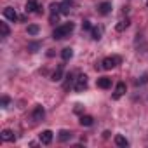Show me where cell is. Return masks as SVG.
<instances>
[{"label": "cell", "mask_w": 148, "mask_h": 148, "mask_svg": "<svg viewBox=\"0 0 148 148\" xmlns=\"http://www.w3.org/2000/svg\"><path fill=\"white\" fill-rule=\"evenodd\" d=\"M73 28H75V25H73V23H64V25L58 26V28L52 32V38H54V40H63V38L70 37V33L73 32Z\"/></svg>", "instance_id": "cell-1"}, {"label": "cell", "mask_w": 148, "mask_h": 148, "mask_svg": "<svg viewBox=\"0 0 148 148\" xmlns=\"http://www.w3.org/2000/svg\"><path fill=\"white\" fill-rule=\"evenodd\" d=\"M119 63H120V58H119V56L105 58V59H103V63H101V68H103V70H112V68H115Z\"/></svg>", "instance_id": "cell-2"}, {"label": "cell", "mask_w": 148, "mask_h": 148, "mask_svg": "<svg viewBox=\"0 0 148 148\" xmlns=\"http://www.w3.org/2000/svg\"><path fill=\"white\" fill-rule=\"evenodd\" d=\"M44 117H45V110H44L40 105H37L35 110H33V113H32V119H33L35 122H40V120H44Z\"/></svg>", "instance_id": "cell-3"}, {"label": "cell", "mask_w": 148, "mask_h": 148, "mask_svg": "<svg viewBox=\"0 0 148 148\" xmlns=\"http://www.w3.org/2000/svg\"><path fill=\"white\" fill-rule=\"evenodd\" d=\"M86 87H87V75H80V77L77 79L75 91H77V92H82V91H86Z\"/></svg>", "instance_id": "cell-4"}, {"label": "cell", "mask_w": 148, "mask_h": 148, "mask_svg": "<svg viewBox=\"0 0 148 148\" xmlns=\"http://www.w3.org/2000/svg\"><path fill=\"white\" fill-rule=\"evenodd\" d=\"M52 138H54V132L47 129V131H44V132L40 134V143H42V145H51Z\"/></svg>", "instance_id": "cell-5"}, {"label": "cell", "mask_w": 148, "mask_h": 148, "mask_svg": "<svg viewBox=\"0 0 148 148\" xmlns=\"http://www.w3.org/2000/svg\"><path fill=\"white\" fill-rule=\"evenodd\" d=\"M71 5H73V0H63V2L59 4V11H61V14H70Z\"/></svg>", "instance_id": "cell-6"}, {"label": "cell", "mask_w": 148, "mask_h": 148, "mask_svg": "<svg viewBox=\"0 0 148 148\" xmlns=\"http://www.w3.org/2000/svg\"><path fill=\"white\" fill-rule=\"evenodd\" d=\"M125 94V84L124 82H119L117 87H115V92H113V99H119Z\"/></svg>", "instance_id": "cell-7"}, {"label": "cell", "mask_w": 148, "mask_h": 148, "mask_svg": "<svg viewBox=\"0 0 148 148\" xmlns=\"http://www.w3.org/2000/svg\"><path fill=\"white\" fill-rule=\"evenodd\" d=\"M4 18H7L9 21H16V19H18V12H16L12 7H5V9H4Z\"/></svg>", "instance_id": "cell-8"}, {"label": "cell", "mask_w": 148, "mask_h": 148, "mask_svg": "<svg viewBox=\"0 0 148 148\" xmlns=\"http://www.w3.org/2000/svg\"><path fill=\"white\" fill-rule=\"evenodd\" d=\"M38 2H37V0H28V2H26V7H25V11L26 12H38Z\"/></svg>", "instance_id": "cell-9"}, {"label": "cell", "mask_w": 148, "mask_h": 148, "mask_svg": "<svg viewBox=\"0 0 148 148\" xmlns=\"http://www.w3.org/2000/svg\"><path fill=\"white\" fill-rule=\"evenodd\" d=\"M98 11H99V14L106 16V14H110V11H112V4H110V2H101V4L98 5Z\"/></svg>", "instance_id": "cell-10"}, {"label": "cell", "mask_w": 148, "mask_h": 148, "mask_svg": "<svg viewBox=\"0 0 148 148\" xmlns=\"http://www.w3.org/2000/svg\"><path fill=\"white\" fill-rule=\"evenodd\" d=\"M61 77H63V64H59V66L56 68V71L51 75V80H52V82H59Z\"/></svg>", "instance_id": "cell-11"}, {"label": "cell", "mask_w": 148, "mask_h": 148, "mask_svg": "<svg viewBox=\"0 0 148 148\" xmlns=\"http://www.w3.org/2000/svg\"><path fill=\"white\" fill-rule=\"evenodd\" d=\"M110 86H112V79H108V77H99V79H98V87L108 89Z\"/></svg>", "instance_id": "cell-12"}, {"label": "cell", "mask_w": 148, "mask_h": 148, "mask_svg": "<svg viewBox=\"0 0 148 148\" xmlns=\"http://www.w3.org/2000/svg\"><path fill=\"white\" fill-rule=\"evenodd\" d=\"M79 122H80V125H84V127H91V125L94 124V119H92L91 115H82Z\"/></svg>", "instance_id": "cell-13"}, {"label": "cell", "mask_w": 148, "mask_h": 148, "mask_svg": "<svg viewBox=\"0 0 148 148\" xmlns=\"http://www.w3.org/2000/svg\"><path fill=\"white\" fill-rule=\"evenodd\" d=\"M61 58H63V61H70L73 58V49L71 47H64L61 51Z\"/></svg>", "instance_id": "cell-14"}, {"label": "cell", "mask_w": 148, "mask_h": 148, "mask_svg": "<svg viewBox=\"0 0 148 148\" xmlns=\"http://www.w3.org/2000/svg\"><path fill=\"white\" fill-rule=\"evenodd\" d=\"M58 138H59V141H70L71 139V132L70 131H66V129H61L59 132H58Z\"/></svg>", "instance_id": "cell-15"}, {"label": "cell", "mask_w": 148, "mask_h": 148, "mask_svg": "<svg viewBox=\"0 0 148 148\" xmlns=\"http://www.w3.org/2000/svg\"><path fill=\"white\" fill-rule=\"evenodd\" d=\"M115 145L117 146H122V148H125V146H129V141L122 136V134H117L115 136Z\"/></svg>", "instance_id": "cell-16"}, {"label": "cell", "mask_w": 148, "mask_h": 148, "mask_svg": "<svg viewBox=\"0 0 148 148\" xmlns=\"http://www.w3.org/2000/svg\"><path fill=\"white\" fill-rule=\"evenodd\" d=\"M2 139H4V141H14V134H12V131L4 129V131H2Z\"/></svg>", "instance_id": "cell-17"}, {"label": "cell", "mask_w": 148, "mask_h": 148, "mask_svg": "<svg viewBox=\"0 0 148 148\" xmlns=\"http://www.w3.org/2000/svg\"><path fill=\"white\" fill-rule=\"evenodd\" d=\"M127 26H129V19H122V21H119V23H117L115 30H117V32H124Z\"/></svg>", "instance_id": "cell-18"}, {"label": "cell", "mask_w": 148, "mask_h": 148, "mask_svg": "<svg viewBox=\"0 0 148 148\" xmlns=\"http://www.w3.org/2000/svg\"><path fill=\"white\" fill-rule=\"evenodd\" d=\"M64 79H66V82H64V86H63V87H64V89H70V87L73 86V82H75V79H73V73H68Z\"/></svg>", "instance_id": "cell-19"}, {"label": "cell", "mask_w": 148, "mask_h": 148, "mask_svg": "<svg viewBox=\"0 0 148 148\" xmlns=\"http://www.w3.org/2000/svg\"><path fill=\"white\" fill-rule=\"evenodd\" d=\"M0 33H2V37H9L11 28L7 26V23H0Z\"/></svg>", "instance_id": "cell-20"}, {"label": "cell", "mask_w": 148, "mask_h": 148, "mask_svg": "<svg viewBox=\"0 0 148 148\" xmlns=\"http://www.w3.org/2000/svg\"><path fill=\"white\" fill-rule=\"evenodd\" d=\"M101 33H103V28H92V30H91L92 40H99V38H101Z\"/></svg>", "instance_id": "cell-21"}, {"label": "cell", "mask_w": 148, "mask_h": 148, "mask_svg": "<svg viewBox=\"0 0 148 148\" xmlns=\"http://www.w3.org/2000/svg\"><path fill=\"white\" fill-rule=\"evenodd\" d=\"M40 47H42L40 42H30V44H28V51H32V52H37Z\"/></svg>", "instance_id": "cell-22"}, {"label": "cell", "mask_w": 148, "mask_h": 148, "mask_svg": "<svg viewBox=\"0 0 148 148\" xmlns=\"http://www.w3.org/2000/svg\"><path fill=\"white\" fill-rule=\"evenodd\" d=\"M38 32H40V28H38L37 25H30V26H28V35H37Z\"/></svg>", "instance_id": "cell-23"}, {"label": "cell", "mask_w": 148, "mask_h": 148, "mask_svg": "<svg viewBox=\"0 0 148 148\" xmlns=\"http://www.w3.org/2000/svg\"><path fill=\"white\" fill-rule=\"evenodd\" d=\"M146 82H148V75H143L139 80H136V84H138V86H139V84H146Z\"/></svg>", "instance_id": "cell-24"}, {"label": "cell", "mask_w": 148, "mask_h": 148, "mask_svg": "<svg viewBox=\"0 0 148 148\" xmlns=\"http://www.w3.org/2000/svg\"><path fill=\"white\" fill-rule=\"evenodd\" d=\"M82 30H92L91 23H89V21H84V23H82Z\"/></svg>", "instance_id": "cell-25"}, {"label": "cell", "mask_w": 148, "mask_h": 148, "mask_svg": "<svg viewBox=\"0 0 148 148\" xmlns=\"http://www.w3.org/2000/svg\"><path fill=\"white\" fill-rule=\"evenodd\" d=\"M9 101H11V99H9L7 96H4V98H2V106H4V108H7V105H9Z\"/></svg>", "instance_id": "cell-26"}, {"label": "cell", "mask_w": 148, "mask_h": 148, "mask_svg": "<svg viewBox=\"0 0 148 148\" xmlns=\"http://www.w3.org/2000/svg\"><path fill=\"white\" fill-rule=\"evenodd\" d=\"M49 21H51V23H58V14H51Z\"/></svg>", "instance_id": "cell-27"}, {"label": "cell", "mask_w": 148, "mask_h": 148, "mask_svg": "<svg viewBox=\"0 0 148 148\" xmlns=\"http://www.w3.org/2000/svg\"><path fill=\"white\" fill-rule=\"evenodd\" d=\"M75 112L80 113V112H82V105H75Z\"/></svg>", "instance_id": "cell-28"}, {"label": "cell", "mask_w": 148, "mask_h": 148, "mask_svg": "<svg viewBox=\"0 0 148 148\" xmlns=\"http://www.w3.org/2000/svg\"><path fill=\"white\" fill-rule=\"evenodd\" d=\"M103 138H110V131H105L103 132Z\"/></svg>", "instance_id": "cell-29"}, {"label": "cell", "mask_w": 148, "mask_h": 148, "mask_svg": "<svg viewBox=\"0 0 148 148\" xmlns=\"http://www.w3.org/2000/svg\"><path fill=\"white\" fill-rule=\"evenodd\" d=\"M146 7H148V0H146Z\"/></svg>", "instance_id": "cell-30"}]
</instances>
